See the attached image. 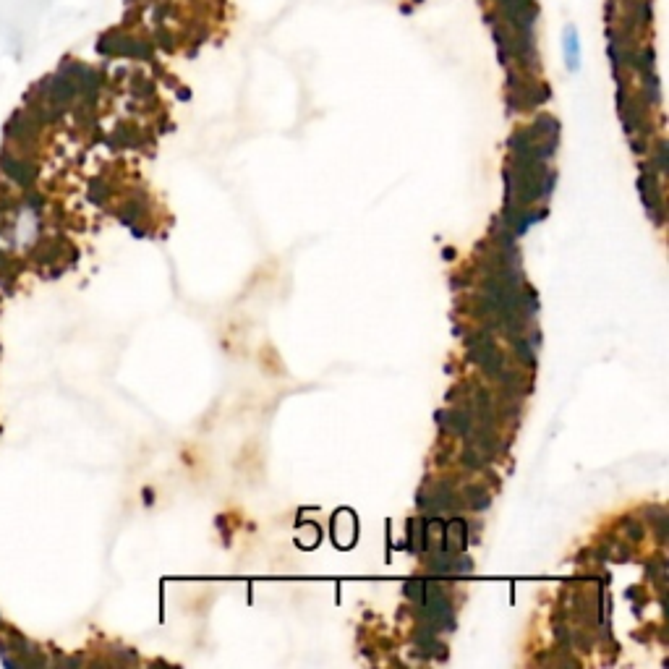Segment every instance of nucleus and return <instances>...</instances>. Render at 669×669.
<instances>
[{
  "label": "nucleus",
  "instance_id": "1",
  "mask_svg": "<svg viewBox=\"0 0 669 669\" xmlns=\"http://www.w3.org/2000/svg\"><path fill=\"white\" fill-rule=\"evenodd\" d=\"M562 45H565V61H568V66L578 68V61H581V40H578L575 27L565 29V34H562Z\"/></svg>",
  "mask_w": 669,
  "mask_h": 669
}]
</instances>
